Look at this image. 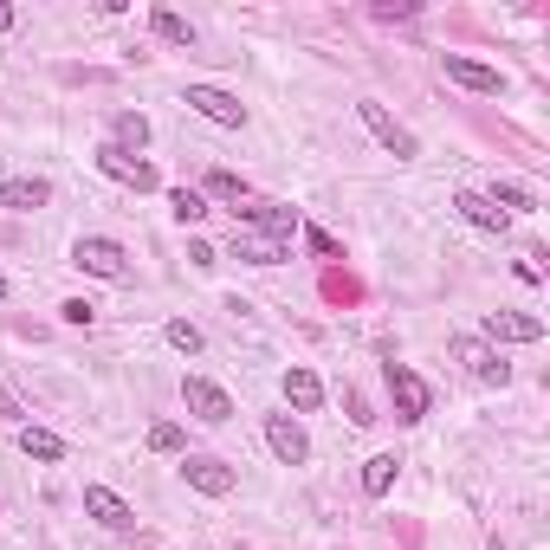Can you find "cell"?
<instances>
[{
    "instance_id": "1",
    "label": "cell",
    "mask_w": 550,
    "mask_h": 550,
    "mask_svg": "<svg viewBox=\"0 0 550 550\" xmlns=\"http://www.w3.org/2000/svg\"><path fill=\"white\" fill-rule=\"evenodd\" d=\"M72 266L91 272V279H110V285L130 279V253H123L117 240H104V233H85V240L72 246Z\"/></svg>"
},
{
    "instance_id": "2",
    "label": "cell",
    "mask_w": 550,
    "mask_h": 550,
    "mask_svg": "<svg viewBox=\"0 0 550 550\" xmlns=\"http://www.w3.org/2000/svg\"><path fill=\"white\" fill-rule=\"evenodd\" d=\"M447 350H453V363H466V376H473V382H492V389H505V382H512V363H505L486 337H453Z\"/></svg>"
},
{
    "instance_id": "3",
    "label": "cell",
    "mask_w": 550,
    "mask_h": 550,
    "mask_svg": "<svg viewBox=\"0 0 550 550\" xmlns=\"http://www.w3.org/2000/svg\"><path fill=\"white\" fill-rule=\"evenodd\" d=\"M98 169L110 175V182H123V188H136V195H149V188H162V175H156V162H143V156H130V149H117V143H104V149H98Z\"/></svg>"
},
{
    "instance_id": "4",
    "label": "cell",
    "mask_w": 550,
    "mask_h": 550,
    "mask_svg": "<svg viewBox=\"0 0 550 550\" xmlns=\"http://www.w3.org/2000/svg\"><path fill=\"white\" fill-rule=\"evenodd\" d=\"M182 479L201 492V499H227V492L240 486V473H233L227 460H214V453H182Z\"/></svg>"
},
{
    "instance_id": "5",
    "label": "cell",
    "mask_w": 550,
    "mask_h": 550,
    "mask_svg": "<svg viewBox=\"0 0 550 550\" xmlns=\"http://www.w3.org/2000/svg\"><path fill=\"white\" fill-rule=\"evenodd\" d=\"M182 402H188V415L208 421V428L233 421V395L220 389V382H208V376H182Z\"/></svg>"
},
{
    "instance_id": "6",
    "label": "cell",
    "mask_w": 550,
    "mask_h": 550,
    "mask_svg": "<svg viewBox=\"0 0 550 550\" xmlns=\"http://www.w3.org/2000/svg\"><path fill=\"white\" fill-rule=\"evenodd\" d=\"M382 376H389V395H395V421H421L428 415L434 395H428V382H421L408 363H382Z\"/></svg>"
},
{
    "instance_id": "7",
    "label": "cell",
    "mask_w": 550,
    "mask_h": 550,
    "mask_svg": "<svg viewBox=\"0 0 550 550\" xmlns=\"http://www.w3.org/2000/svg\"><path fill=\"white\" fill-rule=\"evenodd\" d=\"M356 117H363V123H369V136H376V143H382V149H389V156H395V162H408V156H421V143H415V136H408V130H402V123H395V117H389V110H382L376 98H363V104H356Z\"/></svg>"
},
{
    "instance_id": "8",
    "label": "cell",
    "mask_w": 550,
    "mask_h": 550,
    "mask_svg": "<svg viewBox=\"0 0 550 550\" xmlns=\"http://www.w3.org/2000/svg\"><path fill=\"white\" fill-rule=\"evenodd\" d=\"M182 104H188V110H201V117L220 123V130H240V123H246V104L233 98V91H220V85H188V91H182Z\"/></svg>"
},
{
    "instance_id": "9",
    "label": "cell",
    "mask_w": 550,
    "mask_h": 550,
    "mask_svg": "<svg viewBox=\"0 0 550 550\" xmlns=\"http://www.w3.org/2000/svg\"><path fill=\"white\" fill-rule=\"evenodd\" d=\"M246 220V227H259V240H272V246H292V233H298V214L292 208H279V201H253L246 195V208H233Z\"/></svg>"
},
{
    "instance_id": "10",
    "label": "cell",
    "mask_w": 550,
    "mask_h": 550,
    "mask_svg": "<svg viewBox=\"0 0 550 550\" xmlns=\"http://www.w3.org/2000/svg\"><path fill=\"white\" fill-rule=\"evenodd\" d=\"M440 72L453 78V85H466V91H479V98H499L505 91V72H492V65H479V59H466V52H440Z\"/></svg>"
},
{
    "instance_id": "11",
    "label": "cell",
    "mask_w": 550,
    "mask_h": 550,
    "mask_svg": "<svg viewBox=\"0 0 550 550\" xmlns=\"http://www.w3.org/2000/svg\"><path fill=\"white\" fill-rule=\"evenodd\" d=\"M266 447H272L279 466H305L311 460V440H305V428H298L292 415H266Z\"/></svg>"
},
{
    "instance_id": "12",
    "label": "cell",
    "mask_w": 550,
    "mask_h": 550,
    "mask_svg": "<svg viewBox=\"0 0 550 550\" xmlns=\"http://www.w3.org/2000/svg\"><path fill=\"white\" fill-rule=\"evenodd\" d=\"M486 343H544V318H525V311H486Z\"/></svg>"
},
{
    "instance_id": "13",
    "label": "cell",
    "mask_w": 550,
    "mask_h": 550,
    "mask_svg": "<svg viewBox=\"0 0 550 550\" xmlns=\"http://www.w3.org/2000/svg\"><path fill=\"white\" fill-rule=\"evenodd\" d=\"M52 201V182H39V175H13V182H0V208L7 214H33Z\"/></svg>"
},
{
    "instance_id": "14",
    "label": "cell",
    "mask_w": 550,
    "mask_h": 550,
    "mask_svg": "<svg viewBox=\"0 0 550 550\" xmlns=\"http://www.w3.org/2000/svg\"><path fill=\"white\" fill-rule=\"evenodd\" d=\"M85 512L98 518L104 531H136V512H130V505H123L110 486H85Z\"/></svg>"
},
{
    "instance_id": "15",
    "label": "cell",
    "mask_w": 550,
    "mask_h": 550,
    "mask_svg": "<svg viewBox=\"0 0 550 550\" xmlns=\"http://www.w3.org/2000/svg\"><path fill=\"white\" fill-rule=\"evenodd\" d=\"M453 208H460V220H466V227H479V233H505V227H512V214H499L486 195H479V188H460V195H453Z\"/></svg>"
},
{
    "instance_id": "16",
    "label": "cell",
    "mask_w": 550,
    "mask_h": 550,
    "mask_svg": "<svg viewBox=\"0 0 550 550\" xmlns=\"http://www.w3.org/2000/svg\"><path fill=\"white\" fill-rule=\"evenodd\" d=\"M285 402H292L298 415H318V402H324L318 369H305V363H292V369H285Z\"/></svg>"
},
{
    "instance_id": "17",
    "label": "cell",
    "mask_w": 550,
    "mask_h": 550,
    "mask_svg": "<svg viewBox=\"0 0 550 550\" xmlns=\"http://www.w3.org/2000/svg\"><path fill=\"white\" fill-rule=\"evenodd\" d=\"M149 33H156L162 46H195V26H188L175 7H149Z\"/></svg>"
},
{
    "instance_id": "18",
    "label": "cell",
    "mask_w": 550,
    "mask_h": 550,
    "mask_svg": "<svg viewBox=\"0 0 550 550\" xmlns=\"http://www.w3.org/2000/svg\"><path fill=\"white\" fill-rule=\"evenodd\" d=\"M395 473H402V460H395V453H376V460H363V492H369V499H389Z\"/></svg>"
},
{
    "instance_id": "19",
    "label": "cell",
    "mask_w": 550,
    "mask_h": 550,
    "mask_svg": "<svg viewBox=\"0 0 550 550\" xmlns=\"http://www.w3.org/2000/svg\"><path fill=\"white\" fill-rule=\"evenodd\" d=\"M110 136H117V149H130V156H136V149L149 143V117H143V110H117V117H110Z\"/></svg>"
},
{
    "instance_id": "20",
    "label": "cell",
    "mask_w": 550,
    "mask_h": 550,
    "mask_svg": "<svg viewBox=\"0 0 550 550\" xmlns=\"http://www.w3.org/2000/svg\"><path fill=\"white\" fill-rule=\"evenodd\" d=\"M20 453H26V460L59 466V460H65V440H59V434H46V428H20Z\"/></svg>"
},
{
    "instance_id": "21",
    "label": "cell",
    "mask_w": 550,
    "mask_h": 550,
    "mask_svg": "<svg viewBox=\"0 0 550 550\" xmlns=\"http://www.w3.org/2000/svg\"><path fill=\"white\" fill-rule=\"evenodd\" d=\"M492 208H499V214H531V208H538V201H531V188L525 182H499V188H492Z\"/></svg>"
},
{
    "instance_id": "22",
    "label": "cell",
    "mask_w": 550,
    "mask_h": 550,
    "mask_svg": "<svg viewBox=\"0 0 550 550\" xmlns=\"http://www.w3.org/2000/svg\"><path fill=\"white\" fill-rule=\"evenodd\" d=\"M233 259H246V266H279L285 246H272V240H246V233H240V240H233Z\"/></svg>"
},
{
    "instance_id": "23",
    "label": "cell",
    "mask_w": 550,
    "mask_h": 550,
    "mask_svg": "<svg viewBox=\"0 0 550 550\" xmlns=\"http://www.w3.org/2000/svg\"><path fill=\"white\" fill-rule=\"evenodd\" d=\"M162 337H169V350H182V356H201V350H208V337H201V330H195V324H188V318H175V324H162Z\"/></svg>"
},
{
    "instance_id": "24",
    "label": "cell",
    "mask_w": 550,
    "mask_h": 550,
    "mask_svg": "<svg viewBox=\"0 0 550 550\" xmlns=\"http://www.w3.org/2000/svg\"><path fill=\"white\" fill-rule=\"evenodd\" d=\"M169 214L182 220V227H195V220L208 214V195H195V188H175V195H169Z\"/></svg>"
},
{
    "instance_id": "25",
    "label": "cell",
    "mask_w": 550,
    "mask_h": 550,
    "mask_svg": "<svg viewBox=\"0 0 550 550\" xmlns=\"http://www.w3.org/2000/svg\"><path fill=\"white\" fill-rule=\"evenodd\" d=\"M149 453H188V434L175 428V421H156V428H149Z\"/></svg>"
},
{
    "instance_id": "26",
    "label": "cell",
    "mask_w": 550,
    "mask_h": 550,
    "mask_svg": "<svg viewBox=\"0 0 550 550\" xmlns=\"http://www.w3.org/2000/svg\"><path fill=\"white\" fill-rule=\"evenodd\" d=\"M208 195L214 201H246V182L233 169H208Z\"/></svg>"
},
{
    "instance_id": "27",
    "label": "cell",
    "mask_w": 550,
    "mask_h": 550,
    "mask_svg": "<svg viewBox=\"0 0 550 550\" xmlns=\"http://www.w3.org/2000/svg\"><path fill=\"white\" fill-rule=\"evenodd\" d=\"M59 318L72 324V330H91V318H98V305H91V298H65V305H59Z\"/></svg>"
},
{
    "instance_id": "28",
    "label": "cell",
    "mask_w": 550,
    "mask_h": 550,
    "mask_svg": "<svg viewBox=\"0 0 550 550\" xmlns=\"http://www.w3.org/2000/svg\"><path fill=\"white\" fill-rule=\"evenodd\" d=\"M305 246H311V253H318V259H343V246L330 240L324 227H305Z\"/></svg>"
},
{
    "instance_id": "29",
    "label": "cell",
    "mask_w": 550,
    "mask_h": 550,
    "mask_svg": "<svg viewBox=\"0 0 550 550\" xmlns=\"http://www.w3.org/2000/svg\"><path fill=\"white\" fill-rule=\"evenodd\" d=\"M0 415H7V421H20V428H26V408H20V395H13L7 382H0Z\"/></svg>"
},
{
    "instance_id": "30",
    "label": "cell",
    "mask_w": 550,
    "mask_h": 550,
    "mask_svg": "<svg viewBox=\"0 0 550 550\" xmlns=\"http://www.w3.org/2000/svg\"><path fill=\"white\" fill-rule=\"evenodd\" d=\"M408 13H415V0H382L376 20H408Z\"/></svg>"
},
{
    "instance_id": "31",
    "label": "cell",
    "mask_w": 550,
    "mask_h": 550,
    "mask_svg": "<svg viewBox=\"0 0 550 550\" xmlns=\"http://www.w3.org/2000/svg\"><path fill=\"white\" fill-rule=\"evenodd\" d=\"M13 20H20V13H13L7 0H0V33H13Z\"/></svg>"
},
{
    "instance_id": "32",
    "label": "cell",
    "mask_w": 550,
    "mask_h": 550,
    "mask_svg": "<svg viewBox=\"0 0 550 550\" xmlns=\"http://www.w3.org/2000/svg\"><path fill=\"white\" fill-rule=\"evenodd\" d=\"M0 298H7V279H0Z\"/></svg>"
}]
</instances>
